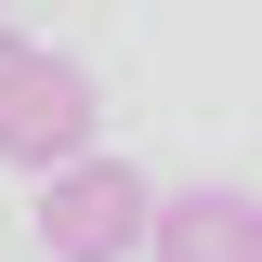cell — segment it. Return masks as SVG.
<instances>
[{
    "instance_id": "2",
    "label": "cell",
    "mask_w": 262,
    "mask_h": 262,
    "mask_svg": "<svg viewBox=\"0 0 262 262\" xmlns=\"http://www.w3.org/2000/svg\"><path fill=\"white\" fill-rule=\"evenodd\" d=\"M92 131H105V105H92V66L27 53V79L0 92V158L53 184V170H79V158H92Z\"/></svg>"
},
{
    "instance_id": "3",
    "label": "cell",
    "mask_w": 262,
    "mask_h": 262,
    "mask_svg": "<svg viewBox=\"0 0 262 262\" xmlns=\"http://www.w3.org/2000/svg\"><path fill=\"white\" fill-rule=\"evenodd\" d=\"M158 262H262V196H236V184H184V196H158V236H144Z\"/></svg>"
},
{
    "instance_id": "4",
    "label": "cell",
    "mask_w": 262,
    "mask_h": 262,
    "mask_svg": "<svg viewBox=\"0 0 262 262\" xmlns=\"http://www.w3.org/2000/svg\"><path fill=\"white\" fill-rule=\"evenodd\" d=\"M13 79H27V27H0V92H13Z\"/></svg>"
},
{
    "instance_id": "1",
    "label": "cell",
    "mask_w": 262,
    "mask_h": 262,
    "mask_svg": "<svg viewBox=\"0 0 262 262\" xmlns=\"http://www.w3.org/2000/svg\"><path fill=\"white\" fill-rule=\"evenodd\" d=\"M144 236H158V184H144L131 158H105V144L39 184V249L53 262H131Z\"/></svg>"
},
{
    "instance_id": "5",
    "label": "cell",
    "mask_w": 262,
    "mask_h": 262,
    "mask_svg": "<svg viewBox=\"0 0 262 262\" xmlns=\"http://www.w3.org/2000/svg\"><path fill=\"white\" fill-rule=\"evenodd\" d=\"M0 27H13V0H0Z\"/></svg>"
}]
</instances>
